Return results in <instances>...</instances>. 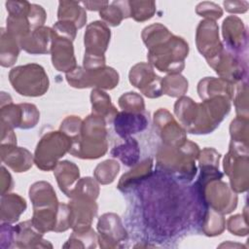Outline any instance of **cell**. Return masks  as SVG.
<instances>
[{
  "instance_id": "cell-13",
  "label": "cell",
  "mask_w": 249,
  "mask_h": 249,
  "mask_svg": "<svg viewBox=\"0 0 249 249\" xmlns=\"http://www.w3.org/2000/svg\"><path fill=\"white\" fill-rule=\"evenodd\" d=\"M161 80L154 72L151 64L145 62L135 64L129 72V82L150 98H157L162 94Z\"/></svg>"
},
{
  "instance_id": "cell-29",
  "label": "cell",
  "mask_w": 249,
  "mask_h": 249,
  "mask_svg": "<svg viewBox=\"0 0 249 249\" xmlns=\"http://www.w3.org/2000/svg\"><path fill=\"white\" fill-rule=\"evenodd\" d=\"M19 43L11 36L5 28H1L0 40V63L3 67L12 66L19 53Z\"/></svg>"
},
{
  "instance_id": "cell-15",
  "label": "cell",
  "mask_w": 249,
  "mask_h": 249,
  "mask_svg": "<svg viewBox=\"0 0 249 249\" xmlns=\"http://www.w3.org/2000/svg\"><path fill=\"white\" fill-rule=\"evenodd\" d=\"M159 133L166 146H178L186 139L185 130L176 123L170 113L165 109H160L154 116Z\"/></svg>"
},
{
  "instance_id": "cell-19",
  "label": "cell",
  "mask_w": 249,
  "mask_h": 249,
  "mask_svg": "<svg viewBox=\"0 0 249 249\" xmlns=\"http://www.w3.org/2000/svg\"><path fill=\"white\" fill-rule=\"evenodd\" d=\"M41 233L32 224L25 221L14 227V247L19 248H45L53 247L48 240L43 239Z\"/></svg>"
},
{
  "instance_id": "cell-21",
  "label": "cell",
  "mask_w": 249,
  "mask_h": 249,
  "mask_svg": "<svg viewBox=\"0 0 249 249\" xmlns=\"http://www.w3.org/2000/svg\"><path fill=\"white\" fill-rule=\"evenodd\" d=\"M29 197L34 211L55 209L59 206L55 193L48 182L40 181L34 183L29 189Z\"/></svg>"
},
{
  "instance_id": "cell-17",
  "label": "cell",
  "mask_w": 249,
  "mask_h": 249,
  "mask_svg": "<svg viewBox=\"0 0 249 249\" xmlns=\"http://www.w3.org/2000/svg\"><path fill=\"white\" fill-rule=\"evenodd\" d=\"M51 53L53 65L56 70L68 73L77 67L71 40L58 36L55 33Z\"/></svg>"
},
{
  "instance_id": "cell-28",
  "label": "cell",
  "mask_w": 249,
  "mask_h": 249,
  "mask_svg": "<svg viewBox=\"0 0 249 249\" xmlns=\"http://www.w3.org/2000/svg\"><path fill=\"white\" fill-rule=\"evenodd\" d=\"M57 18L58 20L74 23L78 29L82 28L87 21V14L85 9L81 7L79 3L73 1L59 2Z\"/></svg>"
},
{
  "instance_id": "cell-46",
  "label": "cell",
  "mask_w": 249,
  "mask_h": 249,
  "mask_svg": "<svg viewBox=\"0 0 249 249\" xmlns=\"http://www.w3.org/2000/svg\"><path fill=\"white\" fill-rule=\"evenodd\" d=\"M83 5H85V7L90 11H96L99 10L101 11L103 8H105L106 6H108V2H100V1H86V2H82Z\"/></svg>"
},
{
  "instance_id": "cell-23",
  "label": "cell",
  "mask_w": 249,
  "mask_h": 249,
  "mask_svg": "<svg viewBox=\"0 0 249 249\" xmlns=\"http://www.w3.org/2000/svg\"><path fill=\"white\" fill-rule=\"evenodd\" d=\"M115 130L123 138H127L130 134H134L144 130L148 124V121L141 113L121 112L114 119Z\"/></svg>"
},
{
  "instance_id": "cell-1",
  "label": "cell",
  "mask_w": 249,
  "mask_h": 249,
  "mask_svg": "<svg viewBox=\"0 0 249 249\" xmlns=\"http://www.w3.org/2000/svg\"><path fill=\"white\" fill-rule=\"evenodd\" d=\"M142 38L149 49L148 59L152 65L162 72L179 74L188 55V43L175 36L160 23H155L143 29Z\"/></svg>"
},
{
  "instance_id": "cell-33",
  "label": "cell",
  "mask_w": 249,
  "mask_h": 249,
  "mask_svg": "<svg viewBox=\"0 0 249 249\" xmlns=\"http://www.w3.org/2000/svg\"><path fill=\"white\" fill-rule=\"evenodd\" d=\"M161 89L169 96H182L188 90V81L180 74H170L161 80Z\"/></svg>"
},
{
  "instance_id": "cell-20",
  "label": "cell",
  "mask_w": 249,
  "mask_h": 249,
  "mask_svg": "<svg viewBox=\"0 0 249 249\" xmlns=\"http://www.w3.org/2000/svg\"><path fill=\"white\" fill-rule=\"evenodd\" d=\"M223 36L231 53H240L242 49L246 48V32L243 22L237 17L231 16L224 20Z\"/></svg>"
},
{
  "instance_id": "cell-10",
  "label": "cell",
  "mask_w": 249,
  "mask_h": 249,
  "mask_svg": "<svg viewBox=\"0 0 249 249\" xmlns=\"http://www.w3.org/2000/svg\"><path fill=\"white\" fill-rule=\"evenodd\" d=\"M203 192V196L212 208V210L221 213L227 214L232 211L236 206L237 197L230 190L228 185L220 179H214L209 181L200 187Z\"/></svg>"
},
{
  "instance_id": "cell-45",
  "label": "cell",
  "mask_w": 249,
  "mask_h": 249,
  "mask_svg": "<svg viewBox=\"0 0 249 249\" xmlns=\"http://www.w3.org/2000/svg\"><path fill=\"white\" fill-rule=\"evenodd\" d=\"M12 189V177L4 166L1 167V195Z\"/></svg>"
},
{
  "instance_id": "cell-18",
  "label": "cell",
  "mask_w": 249,
  "mask_h": 249,
  "mask_svg": "<svg viewBox=\"0 0 249 249\" xmlns=\"http://www.w3.org/2000/svg\"><path fill=\"white\" fill-rule=\"evenodd\" d=\"M55 32L46 26L32 30L24 39L19 42L20 49L32 54H44L51 53Z\"/></svg>"
},
{
  "instance_id": "cell-8",
  "label": "cell",
  "mask_w": 249,
  "mask_h": 249,
  "mask_svg": "<svg viewBox=\"0 0 249 249\" xmlns=\"http://www.w3.org/2000/svg\"><path fill=\"white\" fill-rule=\"evenodd\" d=\"M247 146L231 141L229 154L224 160V169L231 180V189L235 192H244L247 190L248 178V160Z\"/></svg>"
},
{
  "instance_id": "cell-11",
  "label": "cell",
  "mask_w": 249,
  "mask_h": 249,
  "mask_svg": "<svg viewBox=\"0 0 249 249\" xmlns=\"http://www.w3.org/2000/svg\"><path fill=\"white\" fill-rule=\"evenodd\" d=\"M68 204L71 215V228L74 231H84L90 229L91 222L96 215L95 198L84 194H75Z\"/></svg>"
},
{
  "instance_id": "cell-2",
  "label": "cell",
  "mask_w": 249,
  "mask_h": 249,
  "mask_svg": "<svg viewBox=\"0 0 249 249\" xmlns=\"http://www.w3.org/2000/svg\"><path fill=\"white\" fill-rule=\"evenodd\" d=\"M106 152V121L91 114L83 122L80 133L71 140L69 153L81 159H98Z\"/></svg>"
},
{
  "instance_id": "cell-14",
  "label": "cell",
  "mask_w": 249,
  "mask_h": 249,
  "mask_svg": "<svg viewBox=\"0 0 249 249\" xmlns=\"http://www.w3.org/2000/svg\"><path fill=\"white\" fill-rule=\"evenodd\" d=\"M99 232V243L103 248L118 247L119 243L126 238V231L124 229L121 219L117 214H103L97 223Z\"/></svg>"
},
{
  "instance_id": "cell-38",
  "label": "cell",
  "mask_w": 249,
  "mask_h": 249,
  "mask_svg": "<svg viewBox=\"0 0 249 249\" xmlns=\"http://www.w3.org/2000/svg\"><path fill=\"white\" fill-rule=\"evenodd\" d=\"M82 120L77 116L67 117L60 125V131L65 133L71 140L75 138L81 131Z\"/></svg>"
},
{
  "instance_id": "cell-3",
  "label": "cell",
  "mask_w": 249,
  "mask_h": 249,
  "mask_svg": "<svg viewBox=\"0 0 249 249\" xmlns=\"http://www.w3.org/2000/svg\"><path fill=\"white\" fill-rule=\"evenodd\" d=\"M198 146L186 140L178 146H164L158 154V165L162 169L191 181L196 175V160L199 157Z\"/></svg>"
},
{
  "instance_id": "cell-6",
  "label": "cell",
  "mask_w": 249,
  "mask_h": 249,
  "mask_svg": "<svg viewBox=\"0 0 249 249\" xmlns=\"http://www.w3.org/2000/svg\"><path fill=\"white\" fill-rule=\"evenodd\" d=\"M71 139L62 131H51L46 133L38 142L34 163L42 170L54 169L58 160L69 152Z\"/></svg>"
},
{
  "instance_id": "cell-25",
  "label": "cell",
  "mask_w": 249,
  "mask_h": 249,
  "mask_svg": "<svg viewBox=\"0 0 249 249\" xmlns=\"http://www.w3.org/2000/svg\"><path fill=\"white\" fill-rule=\"evenodd\" d=\"M53 170L59 189L68 197H70L77 182L79 181V168L73 162L63 160L59 161Z\"/></svg>"
},
{
  "instance_id": "cell-44",
  "label": "cell",
  "mask_w": 249,
  "mask_h": 249,
  "mask_svg": "<svg viewBox=\"0 0 249 249\" xmlns=\"http://www.w3.org/2000/svg\"><path fill=\"white\" fill-rule=\"evenodd\" d=\"M1 145H17V137L13 128L4 124H1Z\"/></svg>"
},
{
  "instance_id": "cell-34",
  "label": "cell",
  "mask_w": 249,
  "mask_h": 249,
  "mask_svg": "<svg viewBox=\"0 0 249 249\" xmlns=\"http://www.w3.org/2000/svg\"><path fill=\"white\" fill-rule=\"evenodd\" d=\"M120 164L114 160H107L99 163L94 170L95 179L101 184L112 183L119 173Z\"/></svg>"
},
{
  "instance_id": "cell-40",
  "label": "cell",
  "mask_w": 249,
  "mask_h": 249,
  "mask_svg": "<svg viewBox=\"0 0 249 249\" xmlns=\"http://www.w3.org/2000/svg\"><path fill=\"white\" fill-rule=\"evenodd\" d=\"M46 12L45 10L36 4H31V9H30V13L28 16V19L30 22V26L32 28V30L43 26L45 20H46Z\"/></svg>"
},
{
  "instance_id": "cell-31",
  "label": "cell",
  "mask_w": 249,
  "mask_h": 249,
  "mask_svg": "<svg viewBox=\"0 0 249 249\" xmlns=\"http://www.w3.org/2000/svg\"><path fill=\"white\" fill-rule=\"evenodd\" d=\"M111 155L114 158L120 159L124 164L132 166L138 161L139 159L140 151L138 148V143L135 141V139L127 137L125 138L124 144L115 147L111 151Z\"/></svg>"
},
{
  "instance_id": "cell-12",
  "label": "cell",
  "mask_w": 249,
  "mask_h": 249,
  "mask_svg": "<svg viewBox=\"0 0 249 249\" xmlns=\"http://www.w3.org/2000/svg\"><path fill=\"white\" fill-rule=\"evenodd\" d=\"M218 25L214 20L204 19L196 29V47L198 52L211 64L222 53L224 48L219 40Z\"/></svg>"
},
{
  "instance_id": "cell-37",
  "label": "cell",
  "mask_w": 249,
  "mask_h": 249,
  "mask_svg": "<svg viewBox=\"0 0 249 249\" xmlns=\"http://www.w3.org/2000/svg\"><path fill=\"white\" fill-rule=\"evenodd\" d=\"M205 223H204V232L206 235L213 236L220 234L224 231L225 226V220L220 213L210 210V212L207 213L205 217Z\"/></svg>"
},
{
  "instance_id": "cell-39",
  "label": "cell",
  "mask_w": 249,
  "mask_h": 249,
  "mask_svg": "<svg viewBox=\"0 0 249 249\" xmlns=\"http://www.w3.org/2000/svg\"><path fill=\"white\" fill-rule=\"evenodd\" d=\"M196 13L201 17L214 21L215 19L220 18L223 15V11L218 5L210 2H202L198 4L196 7Z\"/></svg>"
},
{
  "instance_id": "cell-24",
  "label": "cell",
  "mask_w": 249,
  "mask_h": 249,
  "mask_svg": "<svg viewBox=\"0 0 249 249\" xmlns=\"http://www.w3.org/2000/svg\"><path fill=\"white\" fill-rule=\"evenodd\" d=\"M198 95L201 99H209L216 96H223L227 99L233 98L234 89L232 85L222 79H215V78H205L201 80L197 87Z\"/></svg>"
},
{
  "instance_id": "cell-35",
  "label": "cell",
  "mask_w": 249,
  "mask_h": 249,
  "mask_svg": "<svg viewBox=\"0 0 249 249\" xmlns=\"http://www.w3.org/2000/svg\"><path fill=\"white\" fill-rule=\"evenodd\" d=\"M130 17L137 21H144L151 18L156 11L155 2L129 1Z\"/></svg>"
},
{
  "instance_id": "cell-7",
  "label": "cell",
  "mask_w": 249,
  "mask_h": 249,
  "mask_svg": "<svg viewBox=\"0 0 249 249\" xmlns=\"http://www.w3.org/2000/svg\"><path fill=\"white\" fill-rule=\"evenodd\" d=\"M66 80L71 87L77 89L97 87L112 89L119 83V74L115 69L107 66L94 69L77 66L71 72L66 73Z\"/></svg>"
},
{
  "instance_id": "cell-26",
  "label": "cell",
  "mask_w": 249,
  "mask_h": 249,
  "mask_svg": "<svg viewBox=\"0 0 249 249\" xmlns=\"http://www.w3.org/2000/svg\"><path fill=\"white\" fill-rule=\"evenodd\" d=\"M26 209V201L18 194L1 195V223H15Z\"/></svg>"
},
{
  "instance_id": "cell-42",
  "label": "cell",
  "mask_w": 249,
  "mask_h": 249,
  "mask_svg": "<svg viewBox=\"0 0 249 249\" xmlns=\"http://www.w3.org/2000/svg\"><path fill=\"white\" fill-rule=\"evenodd\" d=\"M228 229L236 235H246L248 232L246 221L242 219L241 215L231 216L228 220Z\"/></svg>"
},
{
  "instance_id": "cell-16",
  "label": "cell",
  "mask_w": 249,
  "mask_h": 249,
  "mask_svg": "<svg viewBox=\"0 0 249 249\" xmlns=\"http://www.w3.org/2000/svg\"><path fill=\"white\" fill-rule=\"evenodd\" d=\"M111 32L102 21H94L87 26L85 32V54L93 56H104L110 41Z\"/></svg>"
},
{
  "instance_id": "cell-36",
  "label": "cell",
  "mask_w": 249,
  "mask_h": 249,
  "mask_svg": "<svg viewBox=\"0 0 249 249\" xmlns=\"http://www.w3.org/2000/svg\"><path fill=\"white\" fill-rule=\"evenodd\" d=\"M119 105L124 112L142 113L145 110L144 100L136 92H126L119 98Z\"/></svg>"
},
{
  "instance_id": "cell-4",
  "label": "cell",
  "mask_w": 249,
  "mask_h": 249,
  "mask_svg": "<svg viewBox=\"0 0 249 249\" xmlns=\"http://www.w3.org/2000/svg\"><path fill=\"white\" fill-rule=\"evenodd\" d=\"M9 81L13 89L24 96H41L49 89V77L45 69L35 63L13 68L9 73Z\"/></svg>"
},
{
  "instance_id": "cell-30",
  "label": "cell",
  "mask_w": 249,
  "mask_h": 249,
  "mask_svg": "<svg viewBox=\"0 0 249 249\" xmlns=\"http://www.w3.org/2000/svg\"><path fill=\"white\" fill-rule=\"evenodd\" d=\"M100 17L109 25L117 26L123 18L130 17L129 1H115L111 5L106 6L100 12Z\"/></svg>"
},
{
  "instance_id": "cell-43",
  "label": "cell",
  "mask_w": 249,
  "mask_h": 249,
  "mask_svg": "<svg viewBox=\"0 0 249 249\" xmlns=\"http://www.w3.org/2000/svg\"><path fill=\"white\" fill-rule=\"evenodd\" d=\"M1 248L14 247V227L9 223H1Z\"/></svg>"
},
{
  "instance_id": "cell-9",
  "label": "cell",
  "mask_w": 249,
  "mask_h": 249,
  "mask_svg": "<svg viewBox=\"0 0 249 249\" xmlns=\"http://www.w3.org/2000/svg\"><path fill=\"white\" fill-rule=\"evenodd\" d=\"M0 119L1 124L12 128L27 129L37 124L40 119V113L34 104H14L11 98L6 103H1Z\"/></svg>"
},
{
  "instance_id": "cell-27",
  "label": "cell",
  "mask_w": 249,
  "mask_h": 249,
  "mask_svg": "<svg viewBox=\"0 0 249 249\" xmlns=\"http://www.w3.org/2000/svg\"><path fill=\"white\" fill-rule=\"evenodd\" d=\"M90 100L92 105V114L103 118L106 123L114 121L118 111L112 104L111 98L106 92L99 89H94L91 90Z\"/></svg>"
},
{
  "instance_id": "cell-41",
  "label": "cell",
  "mask_w": 249,
  "mask_h": 249,
  "mask_svg": "<svg viewBox=\"0 0 249 249\" xmlns=\"http://www.w3.org/2000/svg\"><path fill=\"white\" fill-rule=\"evenodd\" d=\"M77 27L74 23L68 22V21H62L58 20L54 25H53V30L54 32L61 37L67 38L71 41H73L76 37V31Z\"/></svg>"
},
{
  "instance_id": "cell-5",
  "label": "cell",
  "mask_w": 249,
  "mask_h": 249,
  "mask_svg": "<svg viewBox=\"0 0 249 249\" xmlns=\"http://www.w3.org/2000/svg\"><path fill=\"white\" fill-rule=\"evenodd\" d=\"M231 105L229 99L216 96L196 104L193 123L188 129L191 133H209L214 130L229 113Z\"/></svg>"
},
{
  "instance_id": "cell-22",
  "label": "cell",
  "mask_w": 249,
  "mask_h": 249,
  "mask_svg": "<svg viewBox=\"0 0 249 249\" xmlns=\"http://www.w3.org/2000/svg\"><path fill=\"white\" fill-rule=\"evenodd\" d=\"M1 160L15 172L28 170L34 161V158L28 150L16 145H1Z\"/></svg>"
},
{
  "instance_id": "cell-32",
  "label": "cell",
  "mask_w": 249,
  "mask_h": 249,
  "mask_svg": "<svg viewBox=\"0 0 249 249\" xmlns=\"http://www.w3.org/2000/svg\"><path fill=\"white\" fill-rule=\"evenodd\" d=\"M153 161L151 159L145 160L136 165L133 169L129 170V172L124 174L120 180L118 188L121 191H125L126 189L130 188V186L134 185L139 180L144 179L145 177L151 174Z\"/></svg>"
}]
</instances>
